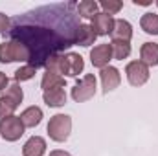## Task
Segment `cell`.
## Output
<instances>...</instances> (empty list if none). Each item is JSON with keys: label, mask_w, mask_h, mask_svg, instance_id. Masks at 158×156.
Here are the masks:
<instances>
[{"label": "cell", "mask_w": 158, "mask_h": 156, "mask_svg": "<svg viewBox=\"0 0 158 156\" xmlns=\"http://www.w3.org/2000/svg\"><path fill=\"white\" fill-rule=\"evenodd\" d=\"M77 4L42 6L24 15H19L11 30V40L24 44L30 51V66L44 68V63L70 46H76L77 33Z\"/></svg>", "instance_id": "6da1fadb"}, {"label": "cell", "mask_w": 158, "mask_h": 156, "mask_svg": "<svg viewBox=\"0 0 158 156\" xmlns=\"http://www.w3.org/2000/svg\"><path fill=\"white\" fill-rule=\"evenodd\" d=\"M46 130H48L50 140L59 142V143L66 142L70 138V132H72V117L66 114H55L50 117Z\"/></svg>", "instance_id": "7a4b0ae2"}, {"label": "cell", "mask_w": 158, "mask_h": 156, "mask_svg": "<svg viewBox=\"0 0 158 156\" xmlns=\"http://www.w3.org/2000/svg\"><path fill=\"white\" fill-rule=\"evenodd\" d=\"M30 63V51L24 44L17 40H4L0 42V63Z\"/></svg>", "instance_id": "3957f363"}, {"label": "cell", "mask_w": 158, "mask_h": 156, "mask_svg": "<svg viewBox=\"0 0 158 156\" xmlns=\"http://www.w3.org/2000/svg\"><path fill=\"white\" fill-rule=\"evenodd\" d=\"M96 88H98V81L94 74H86L83 79H79L76 86L72 88V99L76 103H85L88 99H92L96 96Z\"/></svg>", "instance_id": "277c9868"}, {"label": "cell", "mask_w": 158, "mask_h": 156, "mask_svg": "<svg viewBox=\"0 0 158 156\" xmlns=\"http://www.w3.org/2000/svg\"><path fill=\"white\" fill-rule=\"evenodd\" d=\"M24 123L20 121V116H9L0 121V136L6 142H17L24 134Z\"/></svg>", "instance_id": "5b68a950"}, {"label": "cell", "mask_w": 158, "mask_h": 156, "mask_svg": "<svg viewBox=\"0 0 158 156\" xmlns=\"http://www.w3.org/2000/svg\"><path fill=\"white\" fill-rule=\"evenodd\" d=\"M125 76L129 84L132 86H142L149 81V66L143 64L142 61H131L125 66Z\"/></svg>", "instance_id": "8992f818"}, {"label": "cell", "mask_w": 158, "mask_h": 156, "mask_svg": "<svg viewBox=\"0 0 158 156\" xmlns=\"http://www.w3.org/2000/svg\"><path fill=\"white\" fill-rule=\"evenodd\" d=\"M83 70H85V61H83V57L79 53H74V51L63 53V59H61V76L64 74L66 77H77Z\"/></svg>", "instance_id": "52a82bcc"}, {"label": "cell", "mask_w": 158, "mask_h": 156, "mask_svg": "<svg viewBox=\"0 0 158 156\" xmlns=\"http://www.w3.org/2000/svg\"><path fill=\"white\" fill-rule=\"evenodd\" d=\"M114 17L112 15H109V13H98V15H94L92 18H90V28L94 30V33L98 35V37H101V35H110L112 33V30H114Z\"/></svg>", "instance_id": "ba28073f"}, {"label": "cell", "mask_w": 158, "mask_h": 156, "mask_svg": "<svg viewBox=\"0 0 158 156\" xmlns=\"http://www.w3.org/2000/svg\"><path fill=\"white\" fill-rule=\"evenodd\" d=\"M112 48L110 44H98L90 50V61L96 68L103 70L105 66H109V63L112 61Z\"/></svg>", "instance_id": "9c48e42d"}, {"label": "cell", "mask_w": 158, "mask_h": 156, "mask_svg": "<svg viewBox=\"0 0 158 156\" xmlns=\"http://www.w3.org/2000/svg\"><path fill=\"white\" fill-rule=\"evenodd\" d=\"M99 79H101V86H103V92L109 94L112 90H116L121 83V74L116 66H105L103 70H99Z\"/></svg>", "instance_id": "30bf717a"}, {"label": "cell", "mask_w": 158, "mask_h": 156, "mask_svg": "<svg viewBox=\"0 0 158 156\" xmlns=\"http://www.w3.org/2000/svg\"><path fill=\"white\" fill-rule=\"evenodd\" d=\"M44 153H46V140L40 136H31L22 147V156H44Z\"/></svg>", "instance_id": "8fae6325"}, {"label": "cell", "mask_w": 158, "mask_h": 156, "mask_svg": "<svg viewBox=\"0 0 158 156\" xmlns=\"http://www.w3.org/2000/svg\"><path fill=\"white\" fill-rule=\"evenodd\" d=\"M112 40H125V42H131L132 39V24L129 20H123V18H118L114 22V30L110 33Z\"/></svg>", "instance_id": "7c38bea8"}, {"label": "cell", "mask_w": 158, "mask_h": 156, "mask_svg": "<svg viewBox=\"0 0 158 156\" xmlns=\"http://www.w3.org/2000/svg\"><path fill=\"white\" fill-rule=\"evenodd\" d=\"M140 61L147 66H158V44L156 42H143L140 48Z\"/></svg>", "instance_id": "4fadbf2b"}, {"label": "cell", "mask_w": 158, "mask_h": 156, "mask_svg": "<svg viewBox=\"0 0 158 156\" xmlns=\"http://www.w3.org/2000/svg\"><path fill=\"white\" fill-rule=\"evenodd\" d=\"M42 99L48 107L52 109H59L63 105H66V92L64 88H53V90H46L42 94Z\"/></svg>", "instance_id": "5bb4252c"}, {"label": "cell", "mask_w": 158, "mask_h": 156, "mask_svg": "<svg viewBox=\"0 0 158 156\" xmlns=\"http://www.w3.org/2000/svg\"><path fill=\"white\" fill-rule=\"evenodd\" d=\"M96 39H98V35L94 33L90 24H79L77 33H76V44L83 46V48H88L90 44L96 42Z\"/></svg>", "instance_id": "9a60e30c"}, {"label": "cell", "mask_w": 158, "mask_h": 156, "mask_svg": "<svg viewBox=\"0 0 158 156\" xmlns=\"http://www.w3.org/2000/svg\"><path fill=\"white\" fill-rule=\"evenodd\" d=\"M20 121L24 123V127H30V129H33V127H37L40 121H42V110H40L39 107H28L26 110H22V114H20Z\"/></svg>", "instance_id": "2e32d148"}, {"label": "cell", "mask_w": 158, "mask_h": 156, "mask_svg": "<svg viewBox=\"0 0 158 156\" xmlns=\"http://www.w3.org/2000/svg\"><path fill=\"white\" fill-rule=\"evenodd\" d=\"M140 28L149 35H158V15L156 13H143L140 18Z\"/></svg>", "instance_id": "e0dca14e"}, {"label": "cell", "mask_w": 158, "mask_h": 156, "mask_svg": "<svg viewBox=\"0 0 158 156\" xmlns=\"http://www.w3.org/2000/svg\"><path fill=\"white\" fill-rule=\"evenodd\" d=\"M66 81L63 76H57V74H44L42 81H40V88L46 92V90H53V88H64Z\"/></svg>", "instance_id": "ac0fdd59"}, {"label": "cell", "mask_w": 158, "mask_h": 156, "mask_svg": "<svg viewBox=\"0 0 158 156\" xmlns=\"http://www.w3.org/2000/svg\"><path fill=\"white\" fill-rule=\"evenodd\" d=\"M110 48H112V57L123 61L131 55V44L125 40H110Z\"/></svg>", "instance_id": "d6986e66"}, {"label": "cell", "mask_w": 158, "mask_h": 156, "mask_svg": "<svg viewBox=\"0 0 158 156\" xmlns=\"http://www.w3.org/2000/svg\"><path fill=\"white\" fill-rule=\"evenodd\" d=\"M98 9H99V4L94 0H83L77 4V15L85 17V18H92L94 15H98L99 13Z\"/></svg>", "instance_id": "ffe728a7"}, {"label": "cell", "mask_w": 158, "mask_h": 156, "mask_svg": "<svg viewBox=\"0 0 158 156\" xmlns=\"http://www.w3.org/2000/svg\"><path fill=\"white\" fill-rule=\"evenodd\" d=\"M17 107L19 105L15 101H11L6 96H0V121L6 119V117H9V116H13V112L17 110Z\"/></svg>", "instance_id": "44dd1931"}, {"label": "cell", "mask_w": 158, "mask_h": 156, "mask_svg": "<svg viewBox=\"0 0 158 156\" xmlns=\"http://www.w3.org/2000/svg\"><path fill=\"white\" fill-rule=\"evenodd\" d=\"M35 74H37V68H33V66H30V64H26V66H20V68L15 72V81H17V83L30 81V79L35 77Z\"/></svg>", "instance_id": "7402d4cb"}, {"label": "cell", "mask_w": 158, "mask_h": 156, "mask_svg": "<svg viewBox=\"0 0 158 156\" xmlns=\"http://www.w3.org/2000/svg\"><path fill=\"white\" fill-rule=\"evenodd\" d=\"M4 96H6V97H9L11 101H15L17 105H20V103H22V99H24V92H22V88H20L17 83H15V84H11V86H7Z\"/></svg>", "instance_id": "603a6c76"}, {"label": "cell", "mask_w": 158, "mask_h": 156, "mask_svg": "<svg viewBox=\"0 0 158 156\" xmlns=\"http://www.w3.org/2000/svg\"><path fill=\"white\" fill-rule=\"evenodd\" d=\"M99 7H103V13L116 15L118 11H121L123 2H119V0H101V2H99Z\"/></svg>", "instance_id": "cb8c5ba5"}, {"label": "cell", "mask_w": 158, "mask_h": 156, "mask_svg": "<svg viewBox=\"0 0 158 156\" xmlns=\"http://www.w3.org/2000/svg\"><path fill=\"white\" fill-rule=\"evenodd\" d=\"M9 30H11V20H9V17L4 15V13H0V33H7Z\"/></svg>", "instance_id": "d4e9b609"}, {"label": "cell", "mask_w": 158, "mask_h": 156, "mask_svg": "<svg viewBox=\"0 0 158 156\" xmlns=\"http://www.w3.org/2000/svg\"><path fill=\"white\" fill-rule=\"evenodd\" d=\"M7 84H9V77H7L4 72H0V92H2V90H6V88H7Z\"/></svg>", "instance_id": "484cf974"}, {"label": "cell", "mask_w": 158, "mask_h": 156, "mask_svg": "<svg viewBox=\"0 0 158 156\" xmlns=\"http://www.w3.org/2000/svg\"><path fill=\"white\" fill-rule=\"evenodd\" d=\"M50 156H72L70 153H66V151H61V149H57V151H52Z\"/></svg>", "instance_id": "4316f807"}, {"label": "cell", "mask_w": 158, "mask_h": 156, "mask_svg": "<svg viewBox=\"0 0 158 156\" xmlns=\"http://www.w3.org/2000/svg\"><path fill=\"white\" fill-rule=\"evenodd\" d=\"M132 4L134 6H151V2H147V0H132Z\"/></svg>", "instance_id": "83f0119b"}, {"label": "cell", "mask_w": 158, "mask_h": 156, "mask_svg": "<svg viewBox=\"0 0 158 156\" xmlns=\"http://www.w3.org/2000/svg\"><path fill=\"white\" fill-rule=\"evenodd\" d=\"M156 6H158V0H156Z\"/></svg>", "instance_id": "f1b7e54d"}]
</instances>
